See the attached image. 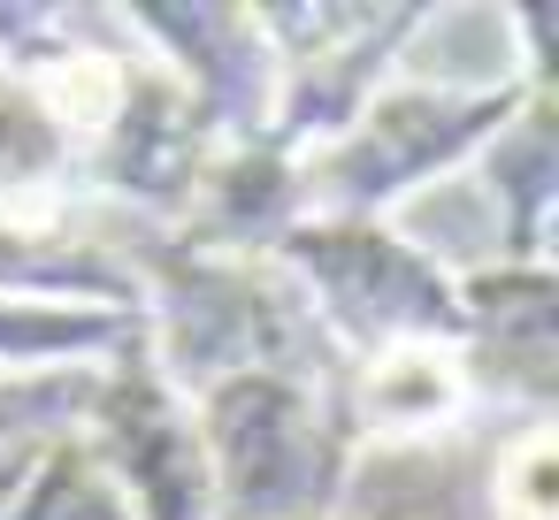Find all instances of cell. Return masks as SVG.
I'll list each match as a JSON object with an SVG mask.
<instances>
[{
  "instance_id": "cell-1",
  "label": "cell",
  "mask_w": 559,
  "mask_h": 520,
  "mask_svg": "<svg viewBox=\"0 0 559 520\" xmlns=\"http://www.w3.org/2000/svg\"><path fill=\"white\" fill-rule=\"evenodd\" d=\"M139 337L154 367L200 398L223 375H299L337 383L345 352L307 314L299 283L261 253H200L177 238H139Z\"/></svg>"
},
{
  "instance_id": "cell-2",
  "label": "cell",
  "mask_w": 559,
  "mask_h": 520,
  "mask_svg": "<svg viewBox=\"0 0 559 520\" xmlns=\"http://www.w3.org/2000/svg\"><path fill=\"white\" fill-rule=\"evenodd\" d=\"M337 383L223 375L192 398L223 520H337L345 474L360 459Z\"/></svg>"
},
{
  "instance_id": "cell-3",
  "label": "cell",
  "mask_w": 559,
  "mask_h": 520,
  "mask_svg": "<svg viewBox=\"0 0 559 520\" xmlns=\"http://www.w3.org/2000/svg\"><path fill=\"white\" fill-rule=\"evenodd\" d=\"M536 93L544 85H528L521 70H506L490 85H391L330 146H314L299 161V199H307V215L391 222L399 199H414L429 177L475 161Z\"/></svg>"
},
{
  "instance_id": "cell-4",
  "label": "cell",
  "mask_w": 559,
  "mask_h": 520,
  "mask_svg": "<svg viewBox=\"0 0 559 520\" xmlns=\"http://www.w3.org/2000/svg\"><path fill=\"white\" fill-rule=\"evenodd\" d=\"M261 261H276L299 283L307 314L345 352V367L383 344H467L460 276L437 268V253H421L391 222L299 215L284 238H269Z\"/></svg>"
},
{
  "instance_id": "cell-5",
  "label": "cell",
  "mask_w": 559,
  "mask_h": 520,
  "mask_svg": "<svg viewBox=\"0 0 559 520\" xmlns=\"http://www.w3.org/2000/svg\"><path fill=\"white\" fill-rule=\"evenodd\" d=\"M78 436L93 444V459L123 489L131 520H223L192 398L154 367L139 329L100 360V383H93V406H85Z\"/></svg>"
},
{
  "instance_id": "cell-6",
  "label": "cell",
  "mask_w": 559,
  "mask_h": 520,
  "mask_svg": "<svg viewBox=\"0 0 559 520\" xmlns=\"http://www.w3.org/2000/svg\"><path fill=\"white\" fill-rule=\"evenodd\" d=\"M276 55V116L269 138L284 154L330 146L376 93L391 55L429 24V9H253Z\"/></svg>"
},
{
  "instance_id": "cell-7",
  "label": "cell",
  "mask_w": 559,
  "mask_h": 520,
  "mask_svg": "<svg viewBox=\"0 0 559 520\" xmlns=\"http://www.w3.org/2000/svg\"><path fill=\"white\" fill-rule=\"evenodd\" d=\"M131 47L154 55L215 131V146L269 138L276 116V55L261 39L253 9H116Z\"/></svg>"
},
{
  "instance_id": "cell-8",
  "label": "cell",
  "mask_w": 559,
  "mask_h": 520,
  "mask_svg": "<svg viewBox=\"0 0 559 520\" xmlns=\"http://www.w3.org/2000/svg\"><path fill=\"white\" fill-rule=\"evenodd\" d=\"M460 314H467V367H498V390H513L528 406V421L551 413L559 390V283L551 268H513L490 261L475 276H460Z\"/></svg>"
},
{
  "instance_id": "cell-9",
  "label": "cell",
  "mask_w": 559,
  "mask_h": 520,
  "mask_svg": "<svg viewBox=\"0 0 559 520\" xmlns=\"http://www.w3.org/2000/svg\"><path fill=\"white\" fill-rule=\"evenodd\" d=\"M345 421L368 444H421L437 428H460V413L475 406V375L460 344H383L368 360L345 367L337 383Z\"/></svg>"
},
{
  "instance_id": "cell-10",
  "label": "cell",
  "mask_w": 559,
  "mask_h": 520,
  "mask_svg": "<svg viewBox=\"0 0 559 520\" xmlns=\"http://www.w3.org/2000/svg\"><path fill=\"white\" fill-rule=\"evenodd\" d=\"M483 184L498 199V261L513 268H551V207H559V116L551 93H536L483 154Z\"/></svg>"
},
{
  "instance_id": "cell-11",
  "label": "cell",
  "mask_w": 559,
  "mask_h": 520,
  "mask_svg": "<svg viewBox=\"0 0 559 520\" xmlns=\"http://www.w3.org/2000/svg\"><path fill=\"white\" fill-rule=\"evenodd\" d=\"M139 314H100V306H32L0 299V375H55V367H100Z\"/></svg>"
},
{
  "instance_id": "cell-12",
  "label": "cell",
  "mask_w": 559,
  "mask_h": 520,
  "mask_svg": "<svg viewBox=\"0 0 559 520\" xmlns=\"http://www.w3.org/2000/svg\"><path fill=\"white\" fill-rule=\"evenodd\" d=\"M0 520H131V505L108 482V467L93 459V444L70 428V436H47L24 451L16 497Z\"/></svg>"
},
{
  "instance_id": "cell-13",
  "label": "cell",
  "mask_w": 559,
  "mask_h": 520,
  "mask_svg": "<svg viewBox=\"0 0 559 520\" xmlns=\"http://www.w3.org/2000/svg\"><path fill=\"white\" fill-rule=\"evenodd\" d=\"M100 367H55V375H0V451L9 444H39V436H70L93 406Z\"/></svg>"
},
{
  "instance_id": "cell-14",
  "label": "cell",
  "mask_w": 559,
  "mask_h": 520,
  "mask_svg": "<svg viewBox=\"0 0 559 520\" xmlns=\"http://www.w3.org/2000/svg\"><path fill=\"white\" fill-rule=\"evenodd\" d=\"M498 520H559V451L551 421H528L498 451Z\"/></svg>"
},
{
  "instance_id": "cell-15",
  "label": "cell",
  "mask_w": 559,
  "mask_h": 520,
  "mask_svg": "<svg viewBox=\"0 0 559 520\" xmlns=\"http://www.w3.org/2000/svg\"><path fill=\"white\" fill-rule=\"evenodd\" d=\"M360 520H414L406 505H383V512H360Z\"/></svg>"
}]
</instances>
